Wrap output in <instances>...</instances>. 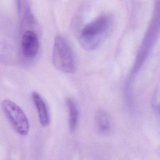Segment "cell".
<instances>
[{
    "instance_id": "1",
    "label": "cell",
    "mask_w": 160,
    "mask_h": 160,
    "mask_svg": "<svg viewBox=\"0 0 160 160\" xmlns=\"http://www.w3.org/2000/svg\"><path fill=\"white\" fill-rule=\"evenodd\" d=\"M113 26V18L108 15L101 16L85 25L79 36L81 47L88 51L97 48L110 33Z\"/></svg>"
},
{
    "instance_id": "2",
    "label": "cell",
    "mask_w": 160,
    "mask_h": 160,
    "mask_svg": "<svg viewBox=\"0 0 160 160\" xmlns=\"http://www.w3.org/2000/svg\"><path fill=\"white\" fill-rule=\"evenodd\" d=\"M160 29V6L156 4L152 19L138 48L132 75L135 74L142 67L148 57L159 34Z\"/></svg>"
},
{
    "instance_id": "3",
    "label": "cell",
    "mask_w": 160,
    "mask_h": 160,
    "mask_svg": "<svg viewBox=\"0 0 160 160\" xmlns=\"http://www.w3.org/2000/svg\"><path fill=\"white\" fill-rule=\"evenodd\" d=\"M52 63L62 72L72 73L76 70V62L72 52L66 40L60 36L55 39L52 53Z\"/></svg>"
},
{
    "instance_id": "4",
    "label": "cell",
    "mask_w": 160,
    "mask_h": 160,
    "mask_svg": "<svg viewBox=\"0 0 160 160\" xmlns=\"http://www.w3.org/2000/svg\"><path fill=\"white\" fill-rule=\"evenodd\" d=\"M2 107L4 114L15 130L21 135H28L29 131V123L21 108L10 100H4Z\"/></svg>"
},
{
    "instance_id": "5",
    "label": "cell",
    "mask_w": 160,
    "mask_h": 160,
    "mask_svg": "<svg viewBox=\"0 0 160 160\" xmlns=\"http://www.w3.org/2000/svg\"><path fill=\"white\" fill-rule=\"evenodd\" d=\"M21 47L22 53L26 58H35L40 49V44L37 34L33 31H26L21 39Z\"/></svg>"
},
{
    "instance_id": "6",
    "label": "cell",
    "mask_w": 160,
    "mask_h": 160,
    "mask_svg": "<svg viewBox=\"0 0 160 160\" xmlns=\"http://www.w3.org/2000/svg\"><path fill=\"white\" fill-rule=\"evenodd\" d=\"M32 98L38 111L40 123L43 127H47L50 123V117L44 100L40 93L36 92H32Z\"/></svg>"
},
{
    "instance_id": "7",
    "label": "cell",
    "mask_w": 160,
    "mask_h": 160,
    "mask_svg": "<svg viewBox=\"0 0 160 160\" xmlns=\"http://www.w3.org/2000/svg\"><path fill=\"white\" fill-rule=\"evenodd\" d=\"M94 120L99 132L101 133L108 132L111 128V121L108 113L104 110L99 109L95 113Z\"/></svg>"
},
{
    "instance_id": "8",
    "label": "cell",
    "mask_w": 160,
    "mask_h": 160,
    "mask_svg": "<svg viewBox=\"0 0 160 160\" xmlns=\"http://www.w3.org/2000/svg\"><path fill=\"white\" fill-rule=\"evenodd\" d=\"M69 113V127L71 132H74L77 127L78 119V110L73 100L69 98L66 102Z\"/></svg>"
}]
</instances>
